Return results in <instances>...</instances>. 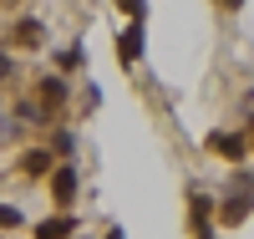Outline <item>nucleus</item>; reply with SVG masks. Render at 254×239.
Wrapping results in <instances>:
<instances>
[{"instance_id":"4468645a","label":"nucleus","mask_w":254,"mask_h":239,"mask_svg":"<svg viewBox=\"0 0 254 239\" xmlns=\"http://www.w3.org/2000/svg\"><path fill=\"white\" fill-rule=\"evenodd\" d=\"M219 10H244V0H214Z\"/></svg>"},{"instance_id":"dca6fc26","label":"nucleus","mask_w":254,"mask_h":239,"mask_svg":"<svg viewBox=\"0 0 254 239\" xmlns=\"http://www.w3.org/2000/svg\"><path fill=\"white\" fill-rule=\"evenodd\" d=\"M5 77H10V56L0 51V81H5Z\"/></svg>"},{"instance_id":"6ab92c4d","label":"nucleus","mask_w":254,"mask_h":239,"mask_svg":"<svg viewBox=\"0 0 254 239\" xmlns=\"http://www.w3.org/2000/svg\"><path fill=\"white\" fill-rule=\"evenodd\" d=\"M5 133H10V122H0V138H5Z\"/></svg>"},{"instance_id":"39448f33","label":"nucleus","mask_w":254,"mask_h":239,"mask_svg":"<svg viewBox=\"0 0 254 239\" xmlns=\"http://www.w3.org/2000/svg\"><path fill=\"white\" fill-rule=\"evenodd\" d=\"M20 178H31V183H41V178H46V173L56 168V153H51V148H31V153H20Z\"/></svg>"},{"instance_id":"9b49d317","label":"nucleus","mask_w":254,"mask_h":239,"mask_svg":"<svg viewBox=\"0 0 254 239\" xmlns=\"http://www.w3.org/2000/svg\"><path fill=\"white\" fill-rule=\"evenodd\" d=\"M51 153H61V158H71V153H76V133H71V127H61V133L51 138Z\"/></svg>"},{"instance_id":"f3484780","label":"nucleus","mask_w":254,"mask_h":239,"mask_svg":"<svg viewBox=\"0 0 254 239\" xmlns=\"http://www.w3.org/2000/svg\"><path fill=\"white\" fill-rule=\"evenodd\" d=\"M193 239H214V224H203V229H193Z\"/></svg>"},{"instance_id":"20e7f679","label":"nucleus","mask_w":254,"mask_h":239,"mask_svg":"<svg viewBox=\"0 0 254 239\" xmlns=\"http://www.w3.org/2000/svg\"><path fill=\"white\" fill-rule=\"evenodd\" d=\"M214 214H219V224H229V229L244 224L249 214H254V193H249V188H244V193H229L224 204H214Z\"/></svg>"},{"instance_id":"1a4fd4ad","label":"nucleus","mask_w":254,"mask_h":239,"mask_svg":"<svg viewBox=\"0 0 254 239\" xmlns=\"http://www.w3.org/2000/svg\"><path fill=\"white\" fill-rule=\"evenodd\" d=\"M36 97H41V112H51V107H61L71 92H66V81H61V77H41V81H36Z\"/></svg>"},{"instance_id":"9d476101","label":"nucleus","mask_w":254,"mask_h":239,"mask_svg":"<svg viewBox=\"0 0 254 239\" xmlns=\"http://www.w3.org/2000/svg\"><path fill=\"white\" fill-rule=\"evenodd\" d=\"M56 67H61V72L87 67V51H81V41H76V46H66V51H56Z\"/></svg>"},{"instance_id":"f257e3e1","label":"nucleus","mask_w":254,"mask_h":239,"mask_svg":"<svg viewBox=\"0 0 254 239\" xmlns=\"http://www.w3.org/2000/svg\"><path fill=\"white\" fill-rule=\"evenodd\" d=\"M203 148H208V153H219V158H229V163H244V158H249V138H244V133H208Z\"/></svg>"},{"instance_id":"423d86ee","label":"nucleus","mask_w":254,"mask_h":239,"mask_svg":"<svg viewBox=\"0 0 254 239\" xmlns=\"http://www.w3.org/2000/svg\"><path fill=\"white\" fill-rule=\"evenodd\" d=\"M117 61L122 67H137L142 61V20H132L127 31H117Z\"/></svg>"},{"instance_id":"f8f14e48","label":"nucleus","mask_w":254,"mask_h":239,"mask_svg":"<svg viewBox=\"0 0 254 239\" xmlns=\"http://www.w3.org/2000/svg\"><path fill=\"white\" fill-rule=\"evenodd\" d=\"M20 224H26V214L15 204H0V229H20Z\"/></svg>"},{"instance_id":"a211bd4d","label":"nucleus","mask_w":254,"mask_h":239,"mask_svg":"<svg viewBox=\"0 0 254 239\" xmlns=\"http://www.w3.org/2000/svg\"><path fill=\"white\" fill-rule=\"evenodd\" d=\"M107 239H127V229H107Z\"/></svg>"},{"instance_id":"7ed1b4c3","label":"nucleus","mask_w":254,"mask_h":239,"mask_svg":"<svg viewBox=\"0 0 254 239\" xmlns=\"http://www.w3.org/2000/svg\"><path fill=\"white\" fill-rule=\"evenodd\" d=\"M46 178H51V199H56L61 209H66V204L76 199V178H81V168H76V163H56V168L46 173Z\"/></svg>"},{"instance_id":"ddd939ff","label":"nucleus","mask_w":254,"mask_h":239,"mask_svg":"<svg viewBox=\"0 0 254 239\" xmlns=\"http://www.w3.org/2000/svg\"><path fill=\"white\" fill-rule=\"evenodd\" d=\"M117 10H122L127 20H142V15H147V0H117Z\"/></svg>"},{"instance_id":"f03ea898","label":"nucleus","mask_w":254,"mask_h":239,"mask_svg":"<svg viewBox=\"0 0 254 239\" xmlns=\"http://www.w3.org/2000/svg\"><path fill=\"white\" fill-rule=\"evenodd\" d=\"M5 41H10V46H20V51H41V46H46V26H41L36 15H20Z\"/></svg>"},{"instance_id":"0eeeda50","label":"nucleus","mask_w":254,"mask_h":239,"mask_svg":"<svg viewBox=\"0 0 254 239\" xmlns=\"http://www.w3.org/2000/svg\"><path fill=\"white\" fill-rule=\"evenodd\" d=\"M214 193H203V188H188V229H203V224H214Z\"/></svg>"},{"instance_id":"6e6552de","label":"nucleus","mask_w":254,"mask_h":239,"mask_svg":"<svg viewBox=\"0 0 254 239\" xmlns=\"http://www.w3.org/2000/svg\"><path fill=\"white\" fill-rule=\"evenodd\" d=\"M76 234V214H51V219H41L31 239H71Z\"/></svg>"},{"instance_id":"2eb2a0df","label":"nucleus","mask_w":254,"mask_h":239,"mask_svg":"<svg viewBox=\"0 0 254 239\" xmlns=\"http://www.w3.org/2000/svg\"><path fill=\"white\" fill-rule=\"evenodd\" d=\"M244 107H249V127H254V86L244 92Z\"/></svg>"}]
</instances>
